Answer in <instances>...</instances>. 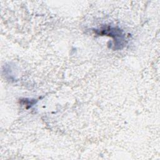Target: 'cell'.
Instances as JSON below:
<instances>
[{"label": "cell", "instance_id": "1", "mask_svg": "<svg viewBox=\"0 0 160 160\" xmlns=\"http://www.w3.org/2000/svg\"><path fill=\"white\" fill-rule=\"evenodd\" d=\"M96 32L98 34H100V35L105 34V35L112 37L114 41V46L122 45V42L123 41V39H122L123 34H122V31L119 29L108 27L99 30L96 29Z\"/></svg>", "mask_w": 160, "mask_h": 160}]
</instances>
